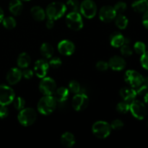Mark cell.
Wrapping results in <instances>:
<instances>
[{
    "mask_svg": "<svg viewBox=\"0 0 148 148\" xmlns=\"http://www.w3.org/2000/svg\"><path fill=\"white\" fill-rule=\"evenodd\" d=\"M56 107V101L52 95H44L39 100L37 105L38 112L42 115L48 116L54 111Z\"/></svg>",
    "mask_w": 148,
    "mask_h": 148,
    "instance_id": "cell-1",
    "label": "cell"
},
{
    "mask_svg": "<svg viewBox=\"0 0 148 148\" xmlns=\"http://www.w3.org/2000/svg\"><path fill=\"white\" fill-rule=\"evenodd\" d=\"M66 4L59 1H54L47 6L46 14L48 18L56 20L62 17L66 13Z\"/></svg>",
    "mask_w": 148,
    "mask_h": 148,
    "instance_id": "cell-2",
    "label": "cell"
},
{
    "mask_svg": "<svg viewBox=\"0 0 148 148\" xmlns=\"http://www.w3.org/2000/svg\"><path fill=\"white\" fill-rule=\"evenodd\" d=\"M37 119L36 111L32 108H24L20 110L17 116L19 123L23 127L31 126Z\"/></svg>",
    "mask_w": 148,
    "mask_h": 148,
    "instance_id": "cell-3",
    "label": "cell"
},
{
    "mask_svg": "<svg viewBox=\"0 0 148 148\" xmlns=\"http://www.w3.org/2000/svg\"><path fill=\"white\" fill-rule=\"evenodd\" d=\"M110 124L104 121H98L93 124L92 127V134L98 139H106L111 132Z\"/></svg>",
    "mask_w": 148,
    "mask_h": 148,
    "instance_id": "cell-4",
    "label": "cell"
},
{
    "mask_svg": "<svg viewBox=\"0 0 148 148\" xmlns=\"http://www.w3.org/2000/svg\"><path fill=\"white\" fill-rule=\"evenodd\" d=\"M66 25L71 30L78 31L83 27L82 14L79 12H70L66 16Z\"/></svg>",
    "mask_w": 148,
    "mask_h": 148,
    "instance_id": "cell-5",
    "label": "cell"
},
{
    "mask_svg": "<svg viewBox=\"0 0 148 148\" xmlns=\"http://www.w3.org/2000/svg\"><path fill=\"white\" fill-rule=\"evenodd\" d=\"M124 80L131 88L136 89L144 83L145 78L137 71L129 69L124 75Z\"/></svg>",
    "mask_w": 148,
    "mask_h": 148,
    "instance_id": "cell-6",
    "label": "cell"
},
{
    "mask_svg": "<svg viewBox=\"0 0 148 148\" xmlns=\"http://www.w3.org/2000/svg\"><path fill=\"white\" fill-rule=\"evenodd\" d=\"M130 111L134 118L138 120H143L147 116V108L142 101L134 100L130 105Z\"/></svg>",
    "mask_w": 148,
    "mask_h": 148,
    "instance_id": "cell-7",
    "label": "cell"
},
{
    "mask_svg": "<svg viewBox=\"0 0 148 148\" xmlns=\"http://www.w3.org/2000/svg\"><path fill=\"white\" fill-rule=\"evenodd\" d=\"M79 12L86 18L92 19L96 15L97 6L92 0H84L79 6Z\"/></svg>",
    "mask_w": 148,
    "mask_h": 148,
    "instance_id": "cell-8",
    "label": "cell"
},
{
    "mask_svg": "<svg viewBox=\"0 0 148 148\" xmlns=\"http://www.w3.org/2000/svg\"><path fill=\"white\" fill-rule=\"evenodd\" d=\"M39 90L43 95H53L56 90V82L52 78L44 77L39 83Z\"/></svg>",
    "mask_w": 148,
    "mask_h": 148,
    "instance_id": "cell-9",
    "label": "cell"
},
{
    "mask_svg": "<svg viewBox=\"0 0 148 148\" xmlns=\"http://www.w3.org/2000/svg\"><path fill=\"white\" fill-rule=\"evenodd\" d=\"M15 98L14 90L10 86L0 85V106H7L12 103Z\"/></svg>",
    "mask_w": 148,
    "mask_h": 148,
    "instance_id": "cell-10",
    "label": "cell"
},
{
    "mask_svg": "<svg viewBox=\"0 0 148 148\" xmlns=\"http://www.w3.org/2000/svg\"><path fill=\"white\" fill-rule=\"evenodd\" d=\"M88 104H89V98L85 93L82 92L77 93L72 98V107L77 111H82L85 110L88 106Z\"/></svg>",
    "mask_w": 148,
    "mask_h": 148,
    "instance_id": "cell-11",
    "label": "cell"
},
{
    "mask_svg": "<svg viewBox=\"0 0 148 148\" xmlns=\"http://www.w3.org/2000/svg\"><path fill=\"white\" fill-rule=\"evenodd\" d=\"M98 15H99V18L101 21L104 22V23H111L115 19L117 14L113 7L104 6L101 8Z\"/></svg>",
    "mask_w": 148,
    "mask_h": 148,
    "instance_id": "cell-12",
    "label": "cell"
},
{
    "mask_svg": "<svg viewBox=\"0 0 148 148\" xmlns=\"http://www.w3.org/2000/svg\"><path fill=\"white\" fill-rule=\"evenodd\" d=\"M49 69V64L45 59H38L34 65V73L39 78H43L47 75Z\"/></svg>",
    "mask_w": 148,
    "mask_h": 148,
    "instance_id": "cell-13",
    "label": "cell"
},
{
    "mask_svg": "<svg viewBox=\"0 0 148 148\" xmlns=\"http://www.w3.org/2000/svg\"><path fill=\"white\" fill-rule=\"evenodd\" d=\"M75 44L71 40H63L58 44V51L59 53L64 56H70L75 52Z\"/></svg>",
    "mask_w": 148,
    "mask_h": 148,
    "instance_id": "cell-14",
    "label": "cell"
},
{
    "mask_svg": "<svg viewBox=\"0 0 148 148\" xmlns=\"http://www.w3.org/2000/svg\"><path fill=\"white\" fill-rule=\"evenodd\" d=\"M125 60L123 57L119 56H114L108 61V66L112 70L121 71L126 67Z\"/></svg>",
    "mask_w": 148,
    "mask_h": 148,
    "instance_id": "cell-15",
    "label": "cell"
},
{
    "mask_svg": "<svg viewBox=\"0 0 148 148\" xmlns=\"http://www.w3.org/2000/svg\"><path fill=\"white\" fill-rule=\"evenodd\" d=\"M22 77V72L20 69L18 68H12L7 73V76H6V79H7V82L10 85H14L18 83L21 79Z\"/></svg>",
    "mask_w": 148,
    "mask_h": 148,
    "instance_id": "cell-16",
    "label": "cell"
},
{
    "mask_svg": "<svg viewBox=\"0 0 148 148\" xmlns=\"http://www.w3.org/2000/svg\"><path fill=\"white\" fill-rule=\"evenodd\" d=\"M120 96L122 98L124 101L131 103L134 100H135L137 94L136 90L132 88H123L120 90Z\"/></svg>",
    "mask_w": 148,
    "mask_h": 148,
    "instance_id": "cell-17",
    "label": "cell"
},
{
    "mask_svg": "<svg viewBox=\"0 0 148 148\" xmlns=\"http://www.w3.org/2000/svg\"><path fill=\"white\" fill-rule=\"evenodd\" d=\"M69 95V90L66 88L61 87L55 90L53 93V98H55L56 102L58 103H64L67 101Z\"/></svg>",
    "mask_w": 148,
    "mask_h": 148,
    "instance_id": "cell-18",
    "label": "cell"
},
{
    "mask_svg": "<svg viewBox=\"0 0 148 148\" xmlns=\"http://www.w3.org/2000/svg\"><path fill=\"white\" fill-rule=\"evenodd\" d=\"M124 37L119 32H114L110 36V43L113 47L120 48L124 44Z\"/></svg>",
    "mask_w": 148,
    "mask_h": 148,
    "instance_id": "cell-19",
    "label": "cell"
},
{
    "mask_svg": "<svg viewBox=\"0 0 148 148\" xmlns=\"http://www.w3.org/2000/svg\"><path fill=\"white\" fill-rule=\"evenodd\" d=\"M61 143L64 147L70 148L75 144V137L72 133L66 132L61 137Z\"/></svg>",
    "mask_w": 148,
    "mask_h": 148,
    "instance_id": "cell-20",
    "label": "cell"
},
{
    "mask_svg": "<svg viewBox=\"0 0 148 148\" xmlns=\"http://www.w3.org/2000/svg\"><path fill=\"white\" fill-rule=\"evenodd\" d=\"M132 7L136 12L144 14L148 11V0H136L132 4Z\"/></svg>",
    "mask_w": 148,
    "mask_h": 148,
    "instance_id": "cell-21",
    "label": "cell"
},
{
    "mask_svg": "<svg viewBox=\"0 0 148 148\" xmlns=\"http://www.w3.org/2000/svg\"><path fill=\"white\" fill-rule=\"evenodd\" d=\"M32 17L36 21H43L46 17V11L39 6H35L32 7L30 10Z\"/></svg>",
    "mask_w": 148,
    "mask_h": 148,
    "instance_id": "cell-22",
    "label": "cell"
},
{
    "mask_svg": "<svg viewBox=\"0 0 148 148\" xmlns=\"http://www.w3.org/2000/svg\"><path fill=\"white\" fill-rule=\"evenodd\" d=\"M10 12L14 15H20L23 10V4L20 0H11L9 4Z\"/></svg>",
    "mask_w": 148,
    "mask_h": 148,
    "instance_id": "cell-23",
    "label": "cell"
},
{
    "mask_svg": "<svg viewBox=\"0 0 148 148\" xmlns=\"http://www.w3.org/2000/svg\"><path fill=\"white\" fill-rule=\"evenodd\" d=\"M30 62H31V59L28 53H25V52L21 53L17 57V66L21 69L28 67L29 65L30 64Z\"/></svg>",
    "mask_w": 148,
    "mask_h": 148,
    "instance_id": "cell-24",
    "label": "cell"
},
{
    "mask_svg": "<svg viewBox=\"0 0 148 148\" xmlns=\"http://www.w3.org/2000/svg\"><path fill=\"white\" fill-rule=\"evenodd\" d=\"M40 54L45 59H51L54 52L53 47L49 43H43L40 48Z\"/></svg>",
    "mask_w": 148,
    "mask_h": 148,
    "instance_id": "cell-25",
    "label": "cell"
},
{
    "mask_svg": "<svg viewBox=\"0 0 148 148\" xmlns=\"http://www.w3.org/2000/svg\"><path fill=\"white\" fill-rule=\"evenodd\" d=\"M114 20H115V24L116 27L121 30H124L129 24L128 18L122 14H117Z\"/></svg>",
    "mask_w": 148,
    "mask_h": 148,
    "instance_id": "cell-26",
    "label": "cell"
},
{
    "mask_svg": "<svg viewBox=\"0 0 148 148\" xmlns=\"http://www.w3.org/2000/svg\"><path fill=\"white\" fill-rule=\"evenodd\" d=\"M79 4L78 0H67L66 4V10L70 12H79Z\"/></svg>",
    "mask_w": 148,
    "mask_h": 148,
    "instance_id": "cell-27",
    "label": "cell"
},
{
    "mask_svg": "<svg viewBox=\"0 0 148 148\" xmlns=\"http://www.w3.org/2000/svg\"><path fill=\"white\" fill-rule=\"evenodd\" d=\"M2 24L5 28L9 29V30L14 28L16 27V25H17L16 20L12 17H4V19L2 20Z\"/></svg>",
    "mask_w": 148,
    "mask_h": 148,
    "instance_id": "cell-28",
    "label": "cell"
},
{
    "mask_svg": "<svg viewBox=\"0 0 148 148\" xmlns=\"http://www.w3.org/2000/svg\"><path fill=\"white\" fill-rule=\"evenodd\" d=\"M130 103L126 102V101H122V102L119 103L116 105V111L120 114H127L130 111Z\"/></svg>",
    "mask_w": 148,
    "mask_h": 148,
    "instance_id": "cell-29",
    "label": "cell"
},
{
    "mask_svg": "<svg viewBox=\"0 0 148 148\" xmlns=\"http://www.w3.org/2000/svg\"><path fill=\"white\" fill-rule=\"evenodd\" d=\"M12 103L15 109L18 110V111H20V110L24 108L25 106V101L24 100V98H21V97L14 98Z\"/></svg>",
    "mask_w": 148,
    "mask_h": 148,
    "instance_id": "cell-30",
    "label": "cell"
},
{
    "mask_svg": "<svg viewBox=\"0 0 148 148\" xmlns=\"http://www.w3.org/2000/svg\"><path fill=\"white\" fill-rule=\"evenodd\" d=\"M134 50L136 53L141 56L146 51V45L142 41L136 42L134 45Z\"/></svg>",
    "mask_w": 148,
    "mask_h": 148,
    "instance_id": "cell-31",
    "label": "cell"
},
{
    "mask_svg": "<svg viewBox=\"0 0 148 148\" xmlns=\"http://www.w3.org/2000/svg\"><path fill=\"white\" fill-rule=\"evenodd\" d=\"M69 90L72 93H79L80 92L81 87L79 82L76 80H72L69 83Z\"/></svg>",
    "mask_w": 148,
    "mask_h": 148,
    "instance_id": "cell-32",
    "label": "cell"
},
{
    "mask_svg": "<svg viewBox=\"0 0 148 148\" xmlns=\"http://www.w3.org/2000/svg\"><path fill=\"white\" fill-rule=\"evenodd\" d=\"M127 4L124 1H119L116 4H115V6L114 7V10H115L117 14H122L123 12L126 11L127 10Z\"/></svg>",
    "mask_w": 148,
    "mask_h": 148,
    "instance_id": "cell-33",
    "label": "cell"
},
{
    "mask_svg": "<svg viewBox=\"0 0 148 148\" xmlns=\"http://www.w3.org/2000/svg\"><path fill=\"white\" fill-rule=\"evenodd\" d=\"M121 53L122 54V56L129 57L132 55L133 51L131 47L129 46V44H124L121 46Z\"/></svg>",
    "mask_w": 148,
    "mask_h": 148,
    "instance_id": "cell-34",
    "label": "cell"
},
{
    "mask_svg": "<svg viewBox=\"0 0 148 148\" xmlns=\"http://www.w3.org/2000/svg\"><path fill=\"white\" fill-rule=\"evenodd\" d=\"M111 127V130H121V129L124 127V122H123L120 119H115L111 122V124H110Z\"/></svg>",
    "mask_w": 148,
    "mask_h": 148,
    "instance_id": "cell-35",
    "label": "cell"
},
{
    "mask_svg": "<svg viewBox=\"0 0 148 148\" xmlns=\"http://www.w3.org/2000/svg\"><path fill=\"white\" fill-rule=\"evenodd\" d=\"M49 66H51L53 69H57L60 67L62 64V60L59 57H53L51 59V60L49 62Z\"/></svg>",
    "mask_w": 148,
    "mask_h": 148,
    "instance_id": "cell-36",
    "label": "cell"
},
{
    "mask_svg": "<svg viewBox=\"0 0 148 148\" xmlns=\"http://www.w3.org/2000/svg\"><path fill=\"white\" fill-rule=\"evenodd\" d=\"M140 64L144 69L148 70V51H146L140 57Z\"/></svg>",
    "mask_w": 148,
    "mask_h": 148,
    "instance_id": "cell-37",
    "label": "cell"
},
{
    "mask_svg": "<svg viewBox=\"0 0 148 148\" xmlns=\"http://www.w3.org/2000/svg\"><path fill=\"white\" fill-rule=\"evenodd\" d=\"M96 66V69L98 71H101V72H104V71H106L108 69L109 66H108V62H105V61H99L98 63L95 65Z\"/></svg>",
    "mask_w": 148,
    "mask_h": 148,
    "instance_id": "cell-38",
    "label": "cell"
},
{
    "mask_svg": "<svg viewBox=\"0 0 148 148\" xmlns=\"http://www.w3.org/2000/svg\"><path fill=\"white\" fill-rule=\"evenodd\" d=\"M33 71L28 68H25L24 70L22 72V75L26 79H30L33 77Z\"/></svg>",
    "mask_w": 148,
    "mask_h": 148,
    "instance_id": "cell-39",
    "label": "cell"
},
{
    "mask_svg": "<svg viewBox=\"0 0 148 148\" xmlns=\"http://www.w3.org/2000/svg\"><path fill=\"white\" fill-rule=\"evenodd\" d=\"M136 92L139 95H145L148 92V88L144 83L137 88H136Z\"/></svg>",
    "mask_w": 148,
    "mask_h": 148,
    "instance_id": "cell-40",
    "label": "cell"
},
{
    "mask_svg": "<svg viewBox=\"0 0 148 148\" xmlns=\"http://www.w3.org/2000/svg\"><path fill=\"white\" fill-rule=\"evenodd\" d=\"M9 110L6 107V106H0V119H3L7 118Z\"/></svg>",
    "mask_w": 148,
    "mask_h": 148,
    "instance_id": "cell-41",
    "label": "cell"
},
{
    "mask_svg": "<svg viewBox=\"0 0 148 148\" xmlns=\"http://www.w3.org/2000/svg\"><path fill=\"white\" fill-rule=\"evenodd\" d=\"M143 25L148 30V11L144 13V15L143 17Z\"/></svg>",
    "mask_w": 148,
    "mask_h": 148,
    "instance_id": "cell-42",
    "label": "cell"
},
{
    "mask_svg": "<svg viewBox=\"0 0 148 148\" xmlns=\"http://www.w3.org/2000/svg\"><path fill=\"white\" fill-rule=\"evenodd\" d=\"M46 25L48 29H52L53 27V26H54V20L48 18L47 21L46 23Z\"/></svg>",
    "mask_w": 148,
    "mask_h": 148,
    "instance_id": "cell-43",
    "label": "cell"
},
{
    "mask_svg": "<svg viewBox=\"0 0 148 148\" xmlns=\"http://www.w3.org/2000/svg\"><path fill=\"white\" fill-rule=\"evenodd\" d=\"M4 11H3L2 9L0 7V23H1L3 20V19H4Z\"/></svg>",
    "mask_w": 148,
    "mask_h": 148,
    "instance_id": "cell-44",
    "label": "cell"
},
{
    "mask_svg": "<svg viewBox=\"0 0 148 148\" xmlns=\"http://www.w3.org/2000/svg\"><path fill=\"white\" fill-rule=\"evenodd\" d=\"M144 101L145 103L148 106V92L144 95Z\"/></svg>",
    "mask_w": 148,
    "mask_h": 148,
    "instance_id": "cell-45",
    "label": "cell"
},
{
    "mask_svg": "<svg viewBox=\"0 0 148 148\" xmlns=\"http://www.w3.org/2000/svg\"><path fill=\"white\" fill-rule=\"evenodd\" d=\"M144 84L146 85V86L148 88V77L147 78H145V80H144Z\"/></svg>",
    "mask_w": 148,
    "mask_h": 148,
    "instance_id": "cell-46",
    "label": "cell"
},
{
    "mask_svg": "<svg viewBox=\"0 0 148 148\" xmlns=\"http://www.w3.org/2000/svg\"><path fill=\"white\" fill-rule=\"evenodd\" d=\"M23 1H30V0H23Z\"/></svg>",
    "mask_w": 148,
    "mask_h": 148,
    "instance_id": "cell-47",
    "label": "cell"
},
{
    "mask_svg": "<svg viewBox=\"0 0 148 148\" xmlns=\"http://www.w3.org/2000/svg\"><path fill=\"white\" fill-rule=\"evenodd\" d=\"M147 126H148V122H147Z\"/></svg>",
    "mask_w": 148,
    "mask_h": 148,
    "instance_id": "cell-48",
    "label": "cell"
}]
</instances>
